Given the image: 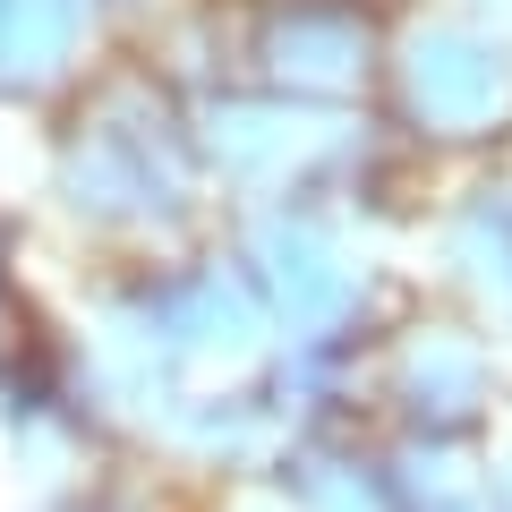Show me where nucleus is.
Listing matches in <instances>:
<instances>
[{"label":"nucleus","mask_w":512,"mask_h":512,"mask_svg":"<svg viewBox=\"0 0 512 512\" xmlns=\"http://www.w3.org/2000/svg\"><path fill=\"white\" fill-rule=\"evenodd\" d=\"M282 419L265 402V384H188L180 402L146 427V453L171 487H205V495H231L256 487L282 453Z\"/></svg>","instance_id":"1"},{"label":"nucleus","mask_w":512,"mask_h":512,"mask_svg":"<svg viewBox=\"0 0 512 512\" xmlns=\"http://www.w3.org/2000/svg\"><path fill=\"white\" fill-rule=\"evenodd\" d=\"M504 410V384H495L487 350L478 342H444V325L427 333V350H410L402 367L376 376V436L402 444H478Z\"/></svg>","instance_id":"2"},{"label":"nucleus","mask_w":512,"mask_h":512,"mask_svg":"<svg viewBox=\"0 0 512 512\" xmlns=\"http://www.w3.org/2000/svg\"><path fill=\"white\" fill-rule=\"evenodd\" d=\"M265 487L291 512H402L393 495V444L376 427H308L274 453Z\"/></svg>","instance_id":"3"},{"label":"nucleus","mask_w":512,"mask_h":512,"mask_svg":"<svg viewBox=\"0 0 512 512\" xmlns=\"http://www.w3.org/2000/svg\"><path fill=\"white\" fill-rule=\"evenodd\" d=\"M393 444V495L402 512H495L487 470H478V444Z\"/></svg>","instance_id":"4"},{"label":"nucleus","mask_w":512,"mask_h":512,"mask_svg":"<svg viewBox=\"0 0 512 512\" xmlns=\"http://www.w3.org/2000/svg\"><path fill=\"white\" fill-rule=\"evenodd\" d=\"M35 512H180L171 504V478L163 470H137V461H86L77 478L35 495Z\"/></svg>","instance_id":"5"},{"label":"nucleus","mask_w":512,"mask_h":512,"mask_svg":"<svg viewBox=\"0 0 512 512\" xmlns=\"http://www.w3.org/2000/svg\"><path fill=\"white\" fill-rule=\"evenodd\" d=\"M478 470H487L495 512H512V419H495L487 436H478Z\"/></svg>","instance_id":"6"},{"label":"nucleus","mask_w":512,"mask_h":512,"mask_svg":"<svg viewBox=\"0 0 512 512\" xmlns=\"http://www.w3.org/2000/svg\"><path fill=\"white\" fill-rule=\"evenodd\" d=\"M205 512H291V504H282V495L265 487V478H256V487H231V495H205Z\"/></svg>","instance_id":"7"}]
</instances>
